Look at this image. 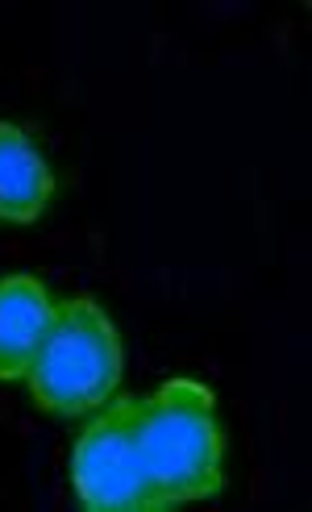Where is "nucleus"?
Wrapping results in <instances>:
<instances>
[{
    "instance_id": "obj_1",
    "label": "nucleus",
    "mask_w": 312,
    "mask_h": 512,
    "mask_svg": "<svg viewBox=\"0 0 312 512\" xmlns=\"http://www.w3.org/2000/svg\"><path fill=\"white\" fill-rule=\"evenodd\" d=\"M138 446L150 483V512L225 492V433L217 421V396L204 383L167 379L142 396Z\"/></svg>"
},
{
    "instance_id": "obj_2",
    "label": "nucleus",
    "mask_w": 312,
    "mask_h": 512,
    "mask_svg": "<svg viewBox=\"0 0 312 512\" xmlns=\"http://www.w3.org/2000/svg\"><path fill=\"white\" fill-rule=\"evenodd\" d=\"M125 350L113 317L88 296L55 304L50 334L34 358L25 388L30 400L50 417H88L109 404L121 388Z\"/></svg>"
},
{
    "instance_id": "obj_3",
    "label": "nucleus",
    "mask_w": 312,
    "mask_h": 512,
    "mask_svg": "<svg viewBox=\"0 0 312 512\" xmlns=\"http://www.w3.org/2000/svg\"><path fill=\"white\" fill-rule=\"evenodd\" d=\"M142 396H113L96 408L71 446V488L88 512H150V483L138 446Z\"/></svg>"
},
{
    "instance_id": "obj_4",
    "label": "nucleus",
    "mask_w": 312,
    "mask_h": 512,
    "mask_svg": "<svg viewBox=\"0 0 312 512\" xmlns=\"http://www.w3.org/2000/svg\"><path fill=\"white\" fill-rule=\"evenodd\" d=\"M50 321H55V300L38 275L0 279V379L5 383L30 375Z\"/></svg>"
},
{
    "instance_id": "obj_5",
    "label": "nucleus",
    "mask_w": 312,
    "mask_h": 512,
    "mask_svg": "<svg viewBox=\"0 0 312 512\" xmlns=\"http://www.w3.org/2000/svg\"><path fill=\"white\" fill-rule=\"evenodd\" d=\"M50 200H55V175H50L42 150L13 121H0V221L34 225Z\"/></svg>"
}]
</instances>
